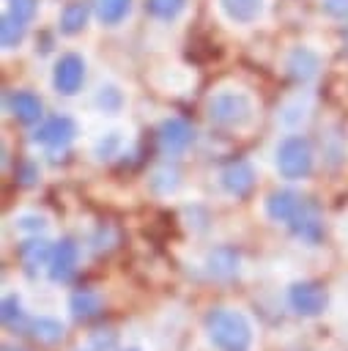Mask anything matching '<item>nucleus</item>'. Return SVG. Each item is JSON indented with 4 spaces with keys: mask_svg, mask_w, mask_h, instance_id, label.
I'll list each match as a JSON object with an SVG mask.
<instances>
[{
    "mask_svg": "<svg viewBox=\"0 0 348 351\" xmlns=\"http://www.w3.org/2000/svg\"><path fill=\"white\" fill-rule=\"evenodd\" d=\"M88 16H90L88 3H82V0H71V3H66L63 11H60V33H66V36H77V33H82V27L88 25Z\"/></svg>",
    "mask_w": 348,
    "mask_h": 351,
    "instance_id": "16",
    "label": "nucleus"
},
{
    "mask_svg": "<svg viewBox=\"0 0 348 351\" xmlns=\"http://www.w3.org/2000/svg\"><path fill=\"white\" fill-rule=\"evenodd\" d=\"M290 225V230H293V236L296 239H301V241H307V244H318L321 241V236H323V222H321V214H318V208L312 206V203H301V208L296 211V217L288 222Z\"/></svg>",
    "mask_w": 348,
    "mask_h": 351,
    "instance_id": "12",
    "label": "nucleus"
},
{
    "mask_svg": "<svg viewBox=\"0 0 348 351\" xmlns=\"http://www.w3.org/2000/svg\"><path fill=\"white\" fill-rule=\"evenodd\" d=\"M175 186H178V170H175V167L164 165V167H156V170L151 173V189H153V192L170 195V192H175Z\"/></svg>",
    "mask_w": 348,
    "mask_h": 351,
    "instance_id": "24",
    "label": "nucleus"
},
{
    "mask_svg": "<svg viewBox=\"0 0 348 351\" xmlns=\"http://www.w3.org/2000/svg\"><path fill=\"white\" fill-rule=\"evenodd\" d=\"M277 170L282 178H307L312 170V145L301 134H288L277 145Z\"/></svg>",
    "mask_w": 348,
    "mask_h": 351,
    "instance_id": "3",
    "label": "nucleus"
},
{
    "mask_svg": "<svg viewBox=\"0 0 348 351\" xmlns=\"http://www.w3.org/2000/svg\"><path fill=\"white\" fill-rule=\"evenodd\" d=\"M85 82V60L77 52H66L55 60L52 69V85L63 96H74Z\"/></svg>",
    "mask_w": 348,
    "mask_h": 351,
    "instance_id": "5",
    "label": "nucleus"
},
{
    "mask_svg": "<svg viewBox=\"0 0 348 351\" xmlns=\"http://www.w3.org/2000/svg\"><path fill=\"white\" fill-rule=\"evenodd\" d=\"M208 118L222 129H244L255 118V99L244 88H219L206 101Z\"/></svg>",
    "mask_w": 348,
    "mask_h": 351,
    "instance_id": "2",
    "label": "nucleus"
},
{
    "mask_svg": "<svg viewBox=\"0 0 348 351\" xmlns=\"http://www.w3.org/2000/svg\"><path fill=\"white\" fill-rule=\"evenodd\" d=\"M186 8V0H145V11L159 22H173Z\"/></svg>",
    "mask_w": 348,
    "mask_h": 351,
    "instance_id": "23",
    "label": "nucleus"
},
{
    "mask_svg": "<svg viewBox=\"0 0 348 351\" xmlns=\"http://www.w3.org/2000/svg\"><path fill=\"white\" fill-rule=\"evenodd\" d=\"M195 140L192 126L184 118H164L159 126V145L164 154H184Z\"/></svg>",
    "mask_w": 348,
    "mask_h": 351,
    "instance_id": "9",
    "label": "nucleus"
},
{
    "mask_svg": "<svg viewBox=\"0 0 348 351\" xmlns=\"http://www.w3.org/2000/svg\"><path fill=\"white\" fill-rule=\"evenodd\" d=\"M321 8L332 16V19H348V0H321Z\"/></svg>",
    "mask_w": 348,
    "mask_h": 351,
    "instance_id": "30",
    "label": "nucleus"
},
{
    "mask_svg": "<svg viewBox=\"0 0 348 351\" xmlns=\"http://www.w3.org/2000/svg\"><path fill=\"white\" fill-rule=\"evenodd\" d=\"M206 337L216 351H249L252 348V324L244 313L230 307H214L206 313Z\"/></svg>",
    "mask_w": 348,
    "mask_h": 351,
    "instance_id": "1",
    "label": "nucleus"
},
{
    "mask_svg": "<svg viewBox=\"0 0 348 351\" xmlns=\"http://www.w3.org/2000/svg\"><path fill=\"white\" fill-rule=\"evenodd\" d=\"M126 351H140V348H126Z\"/></svg>",
    "mask_w": 348,
    "mask_h": 351,
    "instance_id": "33",
    "label": "nucleus"
},
{
    "mask_svg": "<svg viewBox=\"0 0 348 351\" xmlns=\"http://www.w3.org/2000/svg\"><path fill=\"white\" fill-rule=\"evenodd\" d=\"M121 148H123V132H121V129H110V132H104V134L93 143V156L104 162V159L118 156Z\"/></svg>",
    "mask_w": 348,
    "mask_h": 351,
    "instance_id": "22",
    "label": "nucleus"
},
{
    "mask_svg": "<svg viewBox=\"0 0 348 351\" xmlns=\"http://www.w3.org/2000/svg\"><path fill=\"white\" fill-rule=\"evenodd\" d=\"M14 225H16L19 230H25V233H38V230L47 228V217L38 214V211H22V214H16Z\"/></svg>",
    "mask_w": 348,
    "mask_h": 351,
    "instance_id": "27",
    "label": "nucleus"
},
{
    "mask_svg": "<svg viewBox=\"0 0 348 351\" xmlns=\"http://www.w3.org/2000/svg\"><path fill=\"white\" fill-rule=\"evenodd\" d=\"M77 258H79V250L71 239H60L55 247H52V258H49V277L55 282H66L74 277L77 271Z\"/></svg>",
    "mask_w": 348,
    "mask_h": 351,
    "instance_id": "11",
    "label": "nucleus"
},
{
    "mask_svg": "<svg viewBox=\"0 0 348 351\" xmlns=\"http://www.w3.org/2000/svg\"><path fill=\"white\" fill-rule=\"evenodd\" d=\"M79 351H88V348H79Z\"/></svg>",
    "mask_w": 348,
    "mask_h": 351,
    "instance_id": "34",
    "label": "nucleus"
},
{
    "mask_svg": "<svg viewBox=\"0 0 348 351\" xmlns=\"http://www.w3.org/2000/svg\"><path fill=\"white\" fill-rule=\"evenodd\" d=\"M3 324L5 326H11V324H16L19 318H22V304H19V296L16 293H8L5 299H3Z\"/></svg>",
    "mask_w": 348,
    "mask_h": 351,
    "instance_id": "28",
    "label": "nucleus"
},
{
    "mask_svg": "<svg viewBox=\"0 0 348 351\" xmlns=\"http://www.w3.org/2000/svg\"><path fill=\"white\" fill-rule=\"evenodd\" d=\"M343 55H345V58H348V30H345V33H343Z\"/></svg>",
    "mask_w": 348,
    "mask_h": 351,
    "instance_id": "31",
    "label": "nucleus"
},
{
    "mask_svg": "<svg viewBox=\"0 0 348 351\" xmlns=\"http://www.w3.org/2000/svg\"><path fill=\"white\" fill-rule=\"evenodd\" d=\"M30 332H33V337H36L38 343H47V346H52V343H58V340L63 337V324H60L58 318H49V315H38V318L30 324Z\"/></svg>",
    "mask_w": 348,
    "mask_h": 351,
    "instance_id": "21",
    "label": "nucleus"
},
{
    "mask_svg": "<svg viewBox=\"0 0 348 351\" xmlns=\"http://www.w3.org/2000/svg\"><path fill=\"white\" fill-rule=\"evenodd\" d=\"M164 77H167V82H162L159 88H164V90H173V93H181L189 82H192V77H189V71H184L181 66H173V69H164Z\"/></svg>",
    "mask_w": 348,
    "mask_h": 351,
    "instance_id": "26",
    "label": "nucleus"
},
{
    "mask_svg": "<svg viewBox=\"0 0 348 351\" xmlns=\"http://www.w3.org/2000/svg\"><path fill=\"white\" fill-rule=\"evenodd\" d=\"M285 71L296 80V82H310V80H315L318 77V71H321V58H318V52L315 49H310V47H293L288 55H285Z\"/></svg>",
    "mask_w": 348,
    "mask_h": 351,
    "instance_id": "10",
    "label": "nucleus"
},
{
    "mask_svg": "<svg viewBox=\"0 0 348 351\" xmlns=\"http://www.w3.org/2000/svg\"><path fill=\"white\" fill-rule=\"evenodd\" d=\"M219 186L233 195V197H244L252 192L255 186V170L247 159H236V162H227L222 170H219Z\"/></svg>",
    "mask_w": 348,
    "mask_h": 351,
    "instance_id": "7",
    "label": "nucleus"
},
{
    "mask_svg": "<svg viewBox=\"0 0 348 351\" xmlns=\"http://www.w3.org/2000/svg\"><path fill=\"white\" fill-rule=\"evenodd\" d=\"M301 203H304V197L301 195H296L293 189H277V192H271L269 197H266V214H269V219H274V222H290L293 217H296V211L301 208Z\"/></svg>",
    "mask_w": 348,
    "mask_h": 351,
    "instance_id": "13",
    "label": "nucleus"
},
{
    "mask_svg": "<svg viewBox=\"0 0 348 351\" xmlns=\"http://www.w3.org/2000/svg\"><path fill=\"white\" fill-rule=\"evenodd\" d=\"M206 269L214 280H230L238 271V252L233 247H214L206 255Z\"/></svg>",
    "mask_w": 348,
    "mask_h": 351,
    "instance_id": "14",
    "label": "nucleus"
},
{
    "mask_svg": "<svg viewBox=\"0 0 348 351\" xmlns=\"http://www.w3.org/2000/svg\"><path fill=\"white\" fill-rule=\"evenodd\" d=\"M123 101H126V96H123L121 85H115V82H101V85L96 88V93H93V104H96V110L104 112V115L121 112V110H123Z\"/></svg>",
    "mask_w": 348,
    "mask_h": 351,
    "instance_id": "17",
    "label": "nucleus"
},
{
    "mask_svg": "<svg viewBox=\"0 0 348 351\" xmlns=\"http://www.w3.org/2000/svg\"><path fill=\"white\" fill-rule=\"evenodd\" d=\"M69 307H71V315L74 318H93L101 310V299L93 291H77L69 299Z\"/></svg>",
    "mask_w": 348,
    "mask_h": 351,
    "instance_id": "20",
    "label": "nucleus"
},
{
    "mask_svg": "<svg viewBox=\"0 0 348 351\" xmlns=\"http://www.w3.org/2000/svg\"><path fill=\"white\" fill-rule=\"evenodd\" d=\"M8 110L22 123H36L41 118V99L30 90H14L8 96Z\"/></svg>",
    "mask_w": 348,
    "mask_h": 351,
    "instance_id": "15",
    "label": "nucleus"
},
{
    "mask_svg": "<svg viewBox=\"0 0 348 351\" xmlns=\"http://www.w3.org/2000/svg\"><path fill=\"white\" fill-rule=\"evenodd\" d=\"M288 302L290 307L304 315V318H312V315H321L326 310V291L321 282H312V280H299L288 288Z\"/></svg>",
    "mask_w": 348,
    "mask_h": 351,
    "instance_id": "4",
    "label": "nucleus"
},
{
    "mask_svg": "<svg viewBox=\"0 0 348 351\" xmlns=\"http://www.w3.org/2000/svg\"><path fill=\"white\" fill-rule=\"evenodd\" d=\"M8 3V11L25 22H30L36 16V8H38V0H5Z\"/></svg>",
    "mask_w": 348,
    "mask_h": 351,
    "instance_id": "29",
    "label": "nucleus"
},
{
    "mask_svg": "<svg viewBox=\"0 0 348 351\" xmlns=\"http://www.w3.org/2000/svg\"><path fill=\"white\" fill-rule=\"evenodd\" d=\"M93 5H96V19L104 27H115L129 16L132 0H96Z\"/></svg>",
    "mask_w": 348,
    "mask_h": 351,
    "instance_id": "18",
    "label": "nucleus"
},
{
    "mask_svg": "<svg viewBox=\"0 0 348 351\" xmlns=\"http://www.w3.org/2000/svg\"><path fill=\"white\" fill-rule=\"evenodd\" d=\"M74 134H77V123L69 115H52L33 132V140L47 148H63L74 140Z\"/></svg>",
    "mask_w": 348,
    "mask_h": 351,
    "instance_id": "6",
    "label": "nucleus"
},
{
    "mask_svg": "<svg viewBox=\"0 0 348 351\" xmlns=\"http://www.w3.org/2000/svg\"><path fill=\"white\" fill-rule=\"evenodd\" d=\"M22 258H25L27 266H38V263H44L47 258H52V252H49V244H47V241H27V244L22 247Z\"/></svg>",
    "mask_w": 348,
    "mask_h": 351,
    "instance_id": "25",
    "label": "nucleus"
},
{
    "mask_svg": "<svg viewBox=\"0 0 348 351\" xmlns=\"http://www.w3.org/2000/svg\"><path fill=\"white\" fill-rule=\"evenodd\" d=\"M3 351H22V348H14V346H3Z\"/></svg>",
    "mask_w": 348,
    "mask_h": 351,
    "instance_id": "32",
    "label": "nucleus"
},
{
    "mask_svg": "<svg viewBox=\"0 0 348 351\" xmlns=\"http://www.w3.org/2000/svg\"><path fill=\"white\" fill-rule=\"evenodd\" d=\"M25 27H27L25 19H19L11 11H5L0 16V41H3V49H16L22 44V38H25Z\"/></svg>",
    "mask_w": 348,
    "mask_h": 351,
    "instance_id": "19",
    "label": "nucleus"
},
{
    "mask_svg": "<svg viewBox=\"0 0 348 351\" xmlns=\"http://www.w3.org/2000/svg\"><path fill=\"white\" fill-rule=\"evenodd\" d=\"M216 8H219L225 22L238 25V27H249V25L263 19L266 0H216Z\"/></svg>",
    "mask_w": 348,
    "mask_h": 351,
    "instance_id": "8",
    "label": "nucleus"
}]
</instances>
